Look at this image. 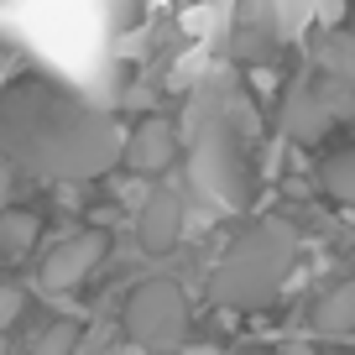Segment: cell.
I'll return each mask as SVG.
<instances>
[{
  "instance_id": "cell-15",
  "label": "cell",
  "mask_w": 355,
  "mask_h": 355,
  "mask_svg": "<svg viewBox=\"0 0 355 355\" xmlns=\"http://www.w3.org/2000/svg\"><path fill=\"white\" fill-rule=\"evenodd\" d=\"M11 193H16V167H11V157L0 152V204H11Z\"/></svg>"
},
{
  "instance_id": "cell-10",
  "label": "cell",
  "mask_w": 355,
  "mask_h": 355,
  "mask_svg": "<svg viewBox=\"0 0 355 355\" xmlns=\"http://www.w3.org/2000/svg\"><path fill=\"white\" fill-rule=\"evenodd\" d=\"M313 334H324V340H350L355 334V282H340V288H329L319 303H313L309 313Z\"/></svg>"
},
{
  "instance_id": "cell-11",
  "label": "cell",
  "mask_w": 355,
  "mask_h": 355,
  "mask_svg": "<svg viewBox=\"0 0 355 355\" xmlns=\"http://www.w3.org/2000/svg\"><path fill=\"white\" fill-rule=\"evenodd\" d=\"M42 235V214L37 209H16V204H0V261H21L26 251Z\"/></svg>"
},
{
  "instance_id": "cell-4",
  "label": "cell",
  "mask_w": 355,
  "mask_h": 355,
  "mask_svg": "<svg viewBox=\"0 0 355 355\" xmlns=\"http://www.w3.org/2000/svg\"><path fill=\"white\" fill-rule=\"evenodd\" d=\"M193 183L225 209H241L251 199V162H245L241 136L230 131L220 110H204L193 125Z\"/></svg>"
},
{
  "instance_id": "cell-8",
  "label": "cell",
  "mask_w": 355,
  "mask_h": 355,
  "mask_svg": "<svg viewBox=\"0 0 355 355\" xmlns=\"http://www.w3.org/2000/svg\"><path fill=\"white\" fill-rule=\"evenodd\" d=\"M183 241V193L178 189H152L136 214V245L146 256H167Z\"/></svg>"
},
{
  "instance_id": "cell-6",
  "label": "cell",
  "mask_w": 355,
  "mask_h": 355,
  "mask_svg": "<svg viewBox=\"0 0 355 355\" xmlns=\"http://www.w3.org/2000/svg\"><path fill=\"white\" fill-rule=\"evenodd\" d=\"M110 256V235L105 230H73L63 245H53L47 251V261H42V272H37V282H42V293H73V288H84L89 282V272Z\"/></svg>"
},
{
  "instance_id": "cell-1",
  "label": "cell",
  "mask_w": 355,
  "mask_h": 355,
  "mask_svg": "<svg viewBox=\"0 0 355 355\" xmlns=\"http://www.w3.org/2000/svg\"><path fill=\"white\" fill-rule=\"evenodd\" d=\"M121 121L47 73H21L0 89V152L16 173L84 183L121 167Z\"/></svg>"
},
{
  "instance_id": "cell-3",
  "label": "cell",
  "mask_w": 355,
  "mask_h": 355,
  "mask_svg": "<svg viewBox=\"0 0 355 355\" xmlns=\"http://www.w3.org/2000/svg\"><path fill=\"white\" fill-rule=\"evenodd\" d=\"M355 115V32H329L282 100V136L313 146Z\"/></svg>"
},
{
  "instance_id": "cell-2",
  "label": "cell",
  "mask_w": 355,
  "mask_h": 355,
  "mask_svg": "<svg viewBox=\"0 0 355 355\" xmlns=\"http://www.w3.org/2000/svg\"><path fill=\"white\" fill-rule=\"evenodd\" d=\"M298 261V230L288 220H256L230 241L209 277V298L230 313H266Z\"/></svg>"
},
{
  "instance_id": "cell-7",
  "label": "cell",
  "mask_w": 355,
  "mask_h": 355,
  "mask_svg": "<svg viewBox=\"0 0 355 355\" xmlns=\"http://www.w3.org/2000/svg\"><path fill=\"white\" fill-rule=\"evenodd\" d=\"M178 146H183L178 141V125L167 115H146V121H136L121 136V167L125 173H141V178H162L178 162Z\"/></svg>"
},
{
  "instance_id": "cell-5",
  "label": "cell",
  "mask_w": 355,
  "mask_h": 355,
  "mask_svg": "<svg viewBox=\"0 0 355 355\" xmlns=\"http://www.w3.org/2000/svg\"><path fill=\"white\" fill-rule=\"evenodd\" d=\"M125 340L141 350H173L189 340V298L167 277H152L131 288L125 298Z\"/></svg>"
},
{
  "instance_id": "cell-9",
  "label": "cell",
  "mask_w": 355,
  "mask_h": 355,
  "mask_svg": "<svg viewBox=\"0 0 355 355\" xmlns=\"http://www.w3.org/2000/svg\"><path fill=\"white\" fill-rule=\"evenodd\" d=\"M272 47H277V6L272 0H251L241 16V32H235V53L241 58H272Z\"/></svg>"
},
{
  "instance_id": "cell-12",
  "label": "cell",
  "mask_w": 355,
  "mask_h": 355,
  "mask_svg": "<svg viewBox=\"0 0 355 355\" xmlns=\"http://www.w3.org/2000/svg\"><path fill=\"white\" fill-rule=\"evenodd\" d=\"M319 189L329 193L334 204H355V141L334 146V152L319 162Z\"/></svg>"
},
{
  "instance_id": "cell-14",
  "label": "cell",
  "mask_w": 355,
  "mask_h": 355,
  "mask_svg": "<svg viewBox=\"0 0 355 355\" xmlns=\"http://www.w3.org/2000/svg\"><path fill=\"white\" fill-rule=\"evenodd\" d=\"M21 313H26V293L11 288V282H0V329H11Z\"/></svg>"
},
{
  "instance_id": "cell-13",
  "label": "cell",
  "mask_w": 355,
  "mask_h": 355,
  "mask_svg": "<svg viewBox=\"0 0 355 355\" xmlns=\"http://www.w3.org/2000/svg\"><path fill=\"white\" fill-rule=\"evenodd\" d=\"M73 345H78V329H73V324H68V319H58L53 329H42V340H37V350H42V355H58V350H73Z\"/></svg>"
}]
</instances>
